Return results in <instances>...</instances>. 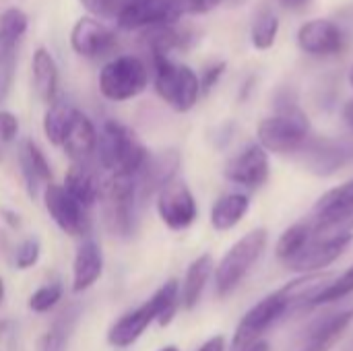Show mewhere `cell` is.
<instances>
[{
  "mask_svg": "<svg viewBox=\"0 0 353 351\" xmlns=\"http://www.w3.org/2000/svg\"><path fill=\"white\" fill-rule=\"evenodd\" d=\"M180 308V283L176 279L165 281L149 300H145L134 310L122 314L108 331V343L118 350H126L134 345L145 331L157 323L168 327Z\"/></svg>",
  "mask_w": 353,
  "mask_h": 351,
  "instance_id": "cell-1",
  "label": "cell"
},
{
  "mask_svg": "<svg viewBox=\"0 0 353 351\" xmlns=\"http://www.w3.org/2000/svg\"><path fill=\"white\" fill-rule=\"evenodd\" d=\"M149 155L151 153L147 151V147L134 137L128 126L116 120L103 122L101 132L97 137L95 157L105 172L139 178Z\"/></svg>",
  "mask_w": 353,
  "mask_h": 351,
  "instance_id": "cell-2",
  "label": "cell"
},
{
  "mask_svg": "<svg viewBox=\"0 0 353 351\" xmlns=\"http://www.w3.org/2000/svg\"><path fill=\"white\" fill-rule=\"evenodd\" d=\"M256 134H259V145L267 153H277V155L298 153L312 137L308 116L298 108L296 101L290 99L277 103V114L261 120Z\"/></svg>",
  "mask_w": 353,
  "mask_h": 351,
  "instance_id": "cell-3",
  "label": "cell"
},
{
  "mask_svg": "<svg viewBox=\"0 0 353 351\" xmlns=\"http://www.w3.org/2000/svg\"><path fill=\"white\" fill-rule=\"evenodd\" d=\"M269 242V232L265 228H256L248 234H244L215 265L213 277H215V292L219 298H228L238 290V285L246 279V275L252 271V267L263 257Z\"/></svg>",
  "mask_w": 353,
  "mask_h": 351,
  "instance_id": "cell-4",
  "label": "cell"
},
{
  "mask_svg": "<svg viewBox=\"0 0 353 351\" xmlns=\"http://www.w3.org/2000/svg\"><path fill=\"white\" fill-rule=\"evenodd\" d=\"M153 58V87L155 93L180 114L190 112L201 97V81L199 74L180 62H174L170 56H151Z\"/></svg>",
  "mask_w": 353,
  "mask_h": 351,
  "instance_id": "cell-5",
  "label": "cell"
},
{
  "mask_svg": "<svg viewBox=\"0 0 353 351\" xmlns=\"http://www.w3.org/2000/svg\"><path fill=\"white\" fill-rule=\"evenodd\" d=\"M149 85V68L145 60L132 54L116 56L105 62L99 72V93L108 101H128L139 97Z\"/></svg>",
  "mask_w": 353,
  "mask_h": 351,
  "instance_id": "cell-6",
  "label": "cell"
},
{
  "mask_svg": "<svg viewBox=\"0 0 353 351\" xmlns=\"http://www.w3.org/2000/svg\"><path fill=\"white\" fill-rule=\"evenodd\" d=\"M314 236L353 234V180H347L325 192L312 211Z\"/></svg>",
  "mask_w": 353,
  "mask_h": 351,
  "instance_id": "cell-7",
  "label": "cell"
},
{
  "mask_svg": "<svg viewBox=\"0 0 353 351\" xmlns=\"http://www.w3.org/2000/svg\"><path fill=\"white\" fill-rule=\"evenodd\" d=\"M41 201L43 207L50 215V219L68 236L72 238H83L91 230V221L87 215V209L74 201L62 184H48L41 190Z\"/></svg>",
  "mask_w": 353,
  "mask_h": 351,
  "instance_id": "cell-8",
  "label": "cell"
},
{
  "mask_svg": "<svg viewBox=\"0 0 353 351\" xmlns=\"http://www.w3.org/2000/svg\"><path fill=\"white\" fill-rule=\"evenodd\" d=\"M296 155L308 172L316 176H333L353 161V141L310 137Z\"/></svg>",
  "mask_w": 353,
  "mask_h": 351,
  "instance_id": "cell-9",
  "label": "cell"
},
{
  "mask_svg": "<svg viewBox=\"0 0 353 351\" xmlns=\"http://www.w3.org/2000/svg\"><path fill=\"white\" fill-rule=\"evenodd\" d=\"M157 207V215L163 221L165 228H170L172 232H182L188 230L196 217H199V205L196 199L192 194V190L188 188L186 182L182 180H174L170 182L155 201Z\"/></svg>",
  "mask_w": 353,
  "mask_h": 351,
  "instance_id": "cell-10",
  "label": "cell"
},
{
  "mask_svg": "<svg viewBox=\"0 0 353 351\" xmlns=\"http://www.w3.org/2000/svg\"><path fill=\"white\" fill-rule=\"evenodd\" d=\"M353 234H337V236H314L310 242L292 259L285 263V269L302 275H312L314 271H321L329 265H333L345 248L352 244Z\"/></svg>",
  "mask_w": 353,
  "mask_h": 351,
  "instance_id": "cell-11",
  "label": "cell"
},
{
  "mask_svg": "<svg viewBox=\"0 0 353 351\" xmlns=\"http://www.w3.org/2000/svg\"><path fill=\"white\" fill-rule=\"evenodd\" d=\"M269 153L259 143H252L242 149L223 168V176L244 188H261L269 180Z\"/></svg>",
  "mask_w": 353,
  "mask_h": 351,
  "instance_id": "cell-12",
  "label": "cell"
},
{
  "mask_svg": "<svg viewBox=\"0 0 353 351\" xmlns=\"http://www.w3.org/2000/svg\"><path fill=\"white\" fill-rule=\"evenodd\" d=\"M116 46V33L95 17H81L70 29V48L81 58H101Z\"/></svg>",
  "mask_w": 353,
  "mask_h": 351,
  "instance_id": "cell-13",
  "label": "cell"
},
{
  "mask_svg": "<svg viewBox=\"0 0 353 351\" xmlns=\"http://www.w3.org/2000/svg\"><path fill=\"white\" fill-rule=\"evenodd\" d=\"M353 312H327L314 319L298 337L294 351H329L350 327Z\"/></svg>",
  "mask_w": 353,
  "mask_h": 351,
  "instance_id": "cell-14",
  "label": "cell"
},
{
  "mask_svg": "<svg viewBox=\"0 0 353 351\" xmlns=\"http://www.w3.org/2000/svg\"><path fill=\"white\" fill-rule=\"evenodd\" d=\"M298 46L310 56H335L343 50V31L329 19H312L298 31Z\"/></svg>",
  "mask_w": 353,
  "mask_h": 351,
  "instance_id": "cell-15",
  "label": "cell"
},
{
  "mask_svg": "<svg viewBox=\"0 0 353 351\" xmlns=\"http://www.w3.org/2000/svg\"><path fill=\"white\" fill-rule=\"evenodd\" d=\"M178 168H180V153L174 149L161 151L157 155H149L143 172L137 178L139 199L157 197L170 182L176 180Z\"/></svg>",
  "mask_w": 353,
  "mask_h": 351,
  "instance_id": "cell-16",
  "label": "cell"
},
{
  "mask_svg": "<svg viewBox=\"0 0 353 351\" xmlns=\"http://www.w3.org/2000/svg\"><path fill=\"white\" fill-rule=\"evenodd\" d=\"M103 275V252L101 246L87 238L79 244L72 261V292L83 294L91 290Z\"/></svg>",
  "mask_w": 353,
  "mask_h": 351,
  "instance_id": "cell-17",
  "label": "cell"
},
{
  "mask_svg": "<svg viewBox=\"0 0 353 351\" xmlns=\"http://www.w3.org/2000/svg\"><path fill=\"white\" fill-rule=\"evenodd\" d=\"M29 27V17L21 8H6L0 14V72H14V58Z\"/></svg>",
  "mask_w": 353,
  "mask_h": 351,
  "instance_id": "cell-18",
  "label": "cell"
},
{
  "mask_svg": "<svg viewBox=\"0 0 353 351\" xmlns=\"http://www.w3.org/2000/svg\"><path fill=\"white\" fill-rule=\"evenodd\" d=\"M97 137H99V132H97L95 124L91 122V118L79 110L70 122V128H68L60 149L72 159V163H85L87 159H91L95 155Z\"/></svg>",
  "mask_w": 353,
  "mask_h": 351,
  "instance_id": "cell-19",
  "label": "cell"
},
{
  "mask_svg": "<svg viewBox=\"0 0 353 351\" xmlns=\"http://www.w3.org/2000/svg\"><path fill=\"white\" fill-rule=\"evenodd\" d=\"M19 166L21 176L25 180V188L31 197H35L39 190H43L48 184H52V168L46 157V153L39 149V145L31 139H25L19 149Z\"/></svg>",
  "mask_w": 353,
  "mask_h": 351,
  "instance_id": "cell-20",
  "label": "cell"
},
{
  "mask_svg": "<svg viewBox=\"0 0 353 351\" xmlns=\"http://www.w3.org/2000/svg\"><path fill=\"white\" fill-rule=\"evenodd\" d=\"M58 64L50 50L37 48L31 56V85L35 95L43 103H54L58 99Z\"/></svg>",
  "mask_w": 353,
  "mask_h": 351,
  "instance_id": "cell-21",
  "label": "cell"
},
{
  "mask_svg": "<svg viewBox=\"0 0 353 351\" xmlns=\"http://www.w3.org/2000/svg\"><path fill=\"white\" fill-rule=\"evenodd\" d=\"M62 186L85 209H91L101 199V188H103L97 174L87 166V161L85 163H72L64 174Z\"/></svg>",
  "mask_w": 353,
  "mask_h": 351,
  "instance_id": "cell-22",
  "label": "cell"
},
{
  "mask_svg": "<svg viewBox=\"0 0 353 351\" xmlns=\"http://www.w3.org/2000/svg\"><path fill=\"white\" fill-rule=\"evenodd\" d=\"M213 271H215V263H213L211 254H201L188 265L184 281L180 285V306L184 310H192L201 302L203 292H205Z\"/></svg>",
  "mask_w": 353,
  "mask_h": 351,
  "instance_id": "cell-23",
  "label": "cell"
},
{
  "mask_svg": "<svg viewBox=\"0 0 353 351\" xmlns=\"http://www.w3.org/2000/svg\"><path fill=\"white\" fill-rule=\"evenodd\" d=\"M248 209H250V199L242 192H230L219 197L211 207V215H209L213 230L217 232L234 230L244 219Z\"/></svg>",
  "mask_w": 353,
  "mask_h": 351,
  "instance_id": "cell-24",
  "label": "cell"
},
{
  "mask_svg": "<svg viewBox=\"0 0 353 351\" xmlns=\"http://www.w3.org/2000/svg\"><path fill=\"white\" fill-rule=\"evenodd\" d=\"M79 110L64 97H58L54 103L48 106L46 114H43V122H41V128H43V134L48 139L50 145L54 147H62V141L70 128V122L74 118Z\"/></svg>",
  "mask_w": 353,
  "mask_h": 351,
  "instance_id": "cell-25",
  "label": "cell"
},
{
  "mask_svg": "<svg viewBox=\"0 0 353 351\" xmlns=\"http://www.w3.org/2000/svg\"><path fill=\"white\" fill-rule=\"evenodd\" d=\"M353 294V265L339 277L335 279H329L321 290H316L306 302L302 308H314V306H325V304H333V302H339L347 296Z\"/></svg>",
  "mask_w": 353,
  "mask_h": 351,
  "instance_id": "cell-26",
  "label": "cell"
},
{
  "mask_svg": "<svg viewBox=\"0 0 353 351\" xmlns=\"http://www.w3.org/2000/svg\"><path fill=\"white\" fill-rule=\"evenodd\" d=\"M310 238H312V225H310V221H300V223L288 228L281 234V238H279V242L275 246L277 259L285 265L288 261H292L310 242Z\"/></svg>",
  "mask_w": 353,
  "mask_h": 351,
  "instance_id": "cell-27",
  "label": "cell"
},
{
  "mask_svg": "<svg viewBox=\"0 0 353 351\" xmlns=\"http://www.w3.org/2000/svg\"><path fill=\"white\" fill-rule=\"evenodd\" d=\"M277 33H279V17L271 10H263L254 25H252V31H250V39H252V46L256 50H269L275 39H277Z\"/></svg>",
  "mask_w": 353,
  "mask_h": 351,
  "instance_id": "cell-28",
  "label": "cell"
},
{
  "mask_svg": "<svg viewBox=\"0 0 353 351\" xmlns=\"http://www.w3.org/2000/svg\"><path fill=\"white\" fill-rule=\"evenodd\" d=\"M74 312H64L58 321H54V325L48 329V333L41 339V348L39 351H66L68 345V337L70 331L74 327Z\"/></svg>",
  "mask_w": 353,
  "mask_h": 351,
  "instance_id": "cell-29",
  "label": "cell"
},
{
  "mask_svg": "<svg viewBox=\"0 0 353 351\" xmlns=\"http://www.w3.org/2000/svg\"><path fill=\"white\" fill-rule=\"evenodd\" d=\"M64 296V288L60 281H52V283H43L41 288H37L29 300H27V308L35 314H46L50 310H54L60 300Z\"/></svg>",
  "mask_w": 353,
  "mask_h": 351,
  "instance_id": "cell-30",
  "label": "cell"
},
{
  "mask_svg": "<svg viewBox=\"0 0 353 351\" xmlns=\"http://www.w3.org/2000/svg\"><path fill=\"white\" fill-rule=\"evenodd\" d=\"M39 257H41L39 240L37 238H27L14 250V267L19 271H29L39 263Z\"/></svg>",
  "mask_w": 353,
  "mask_h": 351,
  "instance_id": "cell-31",
  "label": "cell"
},
{
  "mask_svg": "<svg viewBox=\"0 0 353 351\" xmlns=\"http://www.w3.org/2000/svg\"><path fill=\"white\" fill-rule=\"evenodd\" d=\"M85 10L91 12V17H101V19H116L122 0H79Z\"/></svg>",
  "mask_w": 353,
  "mask_h": 351,
  "instance_id": "cell-32",
  "label": "cell"
},
{
  "mask_svg": "<svg viewBox=\"0 0 353 351\" xmlns=\"http://www.w3.org/2000/svg\"><path fill=\"white\" fill-rule=\"evenodd\" d=\"M223 72H225V62H213V64H209L205 68L203 77H199V81H201V93H205V95L211 93L213 87L221 81Z\"/></svg>",
  "mask_w": 353,
  "mask_h": 351,
  "instance_id": "cell-33",
  "label": "cell"
},
{
  "mask_svg": "<svg viewBox=\"0 0 353 351\" xmlns=\"http://www.w3.org/2000/svg\"><path fill=\"white\" fill-rule=\"evenodd\" d=\"M19 137V118L8 112L0 110V141L2 143H12Z\"/></svg>",
  "mask_w": 353,
  "mask_h": 351,
  "instance_id": "cell-34",
  "label": "cell"
},
{
  "mask_svg": "<svg viewBox=\"0 0 353 351\" xmlns=\"http://www.w3.org/2000/svg\"><path fill=\"white\" fill-rule=\"evenodd\" d=\"M223 0H190V12L192 14H205L217 8Z\"/></svg>",
  "mask_w": 353,
  "mask_h": 351,
  "instance_id": "cell-35",
  "label": "cell"
},
{
  "mask_svg": "<svg viewBox=\"0 0 353 351\" xmlns=\"http://www.w3.org/2000/svg\"><path fill=\"white\" fill-rule=\"evenodd\" d=\"M196 351H225V337L223 335H215V337L207 339Z\"/></svg>",
  "mask_w": 353,
  "mask_h": 351,
  "instance_id": "cell-36",
  "label": "cell"
},
{
  "mask_svg": "<svg viewBox=\"0 0 353 351\" xmlns=\"http://www.w3.org/2000/svg\"><path fill=\"white\" fill-rule=\"evenodd\" d=\"M277 2H279V6H283L288 10H300L310 4V0H277Z\"/></svg>",
  "mask_w": 353,
  "mask_h": 351,
  "instance_id": "cell-37",
  "label": "cell"
},
{
  "mask_svg": "<svg viewBox=\"0 0 353 351\" xmlns=\"http://www.w3.org/2000/svg\"><path fill=\"white\" fill-rule=\"evenodd\" d=\"M244 351H271V345L265 339H261V341H254L252 345H248Z\"/></svg>",
  "mask_w": 353,
  "mask_h": 351,
  "instance_id": "cell-38",
  "label": "cell"
},
{
  "mask_svg": "<svg viewBox=\"0 0 353 351\" xmlns=\"http://www.w3.org/2000/svg\"><path fill=\"white\" fill-rule=\"evenodd\" d=\"M343 118H345V122H347V124L353 128V101H350V103L345 106V110H343Z\"/></svg>",
  "mask_w": 353,
  "mask_h": 351,
  "instance_id": "cell-39",
  "label": "cell"
},
{
  "mask_svg": "<svg viewBox=\"0 0 353 351\" xmlns=\"http://www.w3.org/2000/svg\"><path fill=\"white\" fill-rule=\"evenodd\" d=\"M4 298H6V285H4V279L0 277V306L4 302Z\"/></svg>",
  "mask_w": 353,
  "mask_h": 351,
  "instance_id": "cell-40",
  "label": "cell"
},
{
  "mask_svg": "<svg viewBox=\"0 0 353 351\" xmlns=\"http://www.w3.org/2000/svg\"><path fill=\"white\" fill-rule=\"evenodd\" d=\"M159 351H180L176 345H165V348H161Z\"/></svg>",
  "mask_w": 353,
  "mask_h": 351,
  "instance_id": "cell-41",
  "label": "cell"
},
{
  "mask_svg": "<svg viewBox=\"0 0 353 351\" xmlns=\"http://www.w3.org/2000/svg\"><path fill=\"white\" fill-rule=\"evenodd\" d=\"M350 85H352V89H353V66H352V72H350Z\"/></svg>",
  "mask_w": 353,
  "mask_h": 351,
  "instance_id": "cell-42",
  "label": "cell"
},
{
  "mask_svg": "<svg viewBox=\"0 0 353 351\" xmlns=\"http://www.w3.org/2000/svg\"><path fill=\"white\" fill-rule=\"evenodd\" d=\"M343 351H353V341H352V343H350V345H347V348H345V350H343Z\"/></svg>",
  "mask_w": 353,
  "mask_h": 351,
  "instance_id": "cell-43",
  "label": "cell"
}]
</instances>
